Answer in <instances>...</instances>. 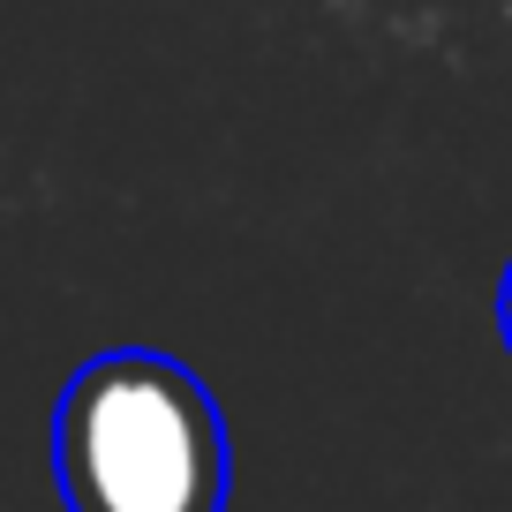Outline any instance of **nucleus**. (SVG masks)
Here are the masks:
<instances>
[{"label": "nucleus", "mask_w": 512, "mask_h": 512, "mask_svg": "<svg viewBox=\"0 0 512 512\" xmlns=\"http://www.w3.org/2000/svg\"><path fill=\"white\" fill-rule=\"evenodd\" d=\"M53 482L68 512H226V415L174 354H91L53 407Z\"/></svg>", "instance_id": "1"}, {"label": "nucleus", "mask_w": 512, "mask_h": 512, "mask_svg": "<svg viewBox=\"0 0 512 512\" xmlns=\"http://www.w3.org/2000/svg\"><path fill=\"white\" fill-rule=\"evenodd\" d=\"M497 332H505V354H512V264H505V287H497Z\"/></svg>", "instance_id": "2"}]
</instances>
